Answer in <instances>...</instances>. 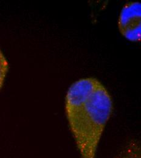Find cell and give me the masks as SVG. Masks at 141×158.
<instances>
[{
	"label": "cell",
	"instance_id": "obj_2",
	"mask_svg": "<svg viewBox=\"0 0 141 158\" xmlns=\"http://www.w3.org/2000/svg\"><path fill=\"white\" fill-rule=\"evenodd\" d=\"M141 4L139 2L126 4L121 10L118 27L121 34L128 40L140 41Z\"/></svg>",
	"mask_w": 141,
	"mask_h": 158
},
{
	"label": "cell",
	"instance_id": "obj_4",
	"mask_svg": "<svg viewBox=\"0 0 141 158\" xmlns=\"http://www.w3.org/2000/svg\"><path fill=\"white\" fill-rule=\"evenodd\" d=\"M9 69V63L0 49V89L2 88Z\"/></svg>",
	"mask_w": 141,
	"mask_h": 158
},
{
	"label": "cell",
	"instance_id": "obj_1",
	"mask_svg": "<svg viewBox=\"0 0 141 158\" xmlns=\"http://www.w3.org/2000/svg\"><path fill=\"white\" fill-rule=\"evenodd\" d=\"M65 111L81 158H96L99 142L113 111V102L108 91L97 79H80L68 89Z\"/></svg>",
	"mask_w": 141,
	"mask_h": 158
},
{
	"label": "cell",
	"instance_id": "obj_3",
	"mask_svg": "<svg viewBox=\"0 0 141 158\" xmlns=\"http://www.w3.org/2000/svg\"><path fill=\"white\" fill-rule=\"evenodd\" d=\"M114 158H141V145L138 140L129 142Z\"/></svg>",
	"mask_w": 141,
	"mask_h": 158
}]
</instances>
